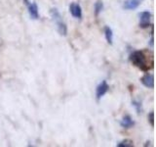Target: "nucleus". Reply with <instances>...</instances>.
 Returning a JSON list of instances; mask_svg holds the SVG:
<instances>
[{
    "instance_id": "1",
    "label": "nucleus",
    "mask_w": 156,
    "mask_h": 147,
    "mask_svg": "<svg viewBox=\"0 0 156 147\" xmlns=\"http://www.w3.org/2000/svg\"><path fill=\"white\" fill-rule=\"evenodd\" d=\"M50 14H51L53 22L55 23V24L57 26V29H58V33H60L61 36H66L67 34V27H66V23L63 22L61 13L58 11V9L53 8V9H51Z\"/></svg>"
},
{
    "instance_id": "2",
    "label": "nucleus",
    "mask_w": 156,
    "mask_h": 147,
    "mask_svg": "<svg viewBox=\"0 0 156 147\" xmlns=\"http://www.w3.org/2000/svg\"><path fill=\"white\" fill-rule=\"evenodd\" d=\"M130 61L133 63V65L140 69L141 71H148L149 67L146 62L144 54L141 51H134L130 55Z\"/></svg>"
},
{
    "instance_id": "3",
    "label": "nucleus",
    "mask_w": 156,
    "mask_h": 147,
    "mask_svg": "<svg viewBox=\"0 0 156 147\" xmlns=\"http://www.w3.org/2000/svg\"><path fill=\"white\" fill-rule=\"evenodd\" d=\"M24 3L27 4V9H28V14L33 20L39 19V12H38V6L35 2H29V0H23Z\"/></svg>"
},
{
    "instance_id": "4",
    "label": "nucleus",
    "mask_w": 156,
    "mask_h": 147,
    "mask_svg": "<svg viewBox=\"0 0 156 147\" xmlns=\"http://www.w3.org/2000/svg\"><path fill=\"white\" fill-rule=\"evenodd\" d=\"M139 17H140V27L143 28H146L149 27V21L151 19V13L149 11H144V12H140L139 14Z\"/></svg>"
},
{
    "instance_id": "5",
    "label": "nucleus",
    "mask_w": 156,
    "mask_h": 147,
    "mask_svg": "<svg viewBox=\"0 0 156 147\" xmlns=\"http://www.w3.org/2000/svg\"><path fill=\"white\" fill-rule=\"evenodd\" d=\"M108 89H109V86H108V85H107V82L105 81H102L97 87V90H96L97 99L100 100L101 98L104 96L107 91H108Z\"/></svg>"
},
{
    "instance_id": "6",
    "label": "nucleus",
    "mask_w": 156,
    "mask_h": 147,
    "mask_svg": "<svg viewBox=\"0 0 156 147\" xmlns=\"http://www.w3.org/2000/svg\"><path fill=\"white\" fill-rule=\"evenodd\" d=\"M69 12L73 17L76 19L82 18V9L81 6L78 3H71L69 5Z\"/></svg>"
},
{
    "instance_id": "7",
    "label": "nucleus",
    "mask_w": 156,
    "mask_h": 147,
    "mask_svg": "<svg viewBox=\"0 0 156 147\" xmlns=\"http://www.w3.org/2000/svg\"><path fill=\"white\" fill-rule=\"evenodd\" d=\"M141 83L148 88H153L154 87V77L152 74H145V75L140 78Z\"/></svg>"
},
{
    "instance_id": "8",
    "label": "nucleus",
    "mask_w": 156,
    "mask_h": 147,
    "mask_svg": "<svg viewBox=\"0 0 156 147\" xmlns=\"http://www.w3.org/2000/svg\"><path fill=\"white\" fill-rule=\"evenodd\" d=\"M143 0H125L123 3V8L125 10H135L138 8Z\"/></svg>"
},
{
    "instance_id": "9",
    "label": "nucleus",
    "mask_w": 156,
    "mask_h": 147,
    "mask_svg": "<svg viewBox=\"0 0 156 147\" xmlns=\"http://www.w3.org/2000/svg\"><path fill=\"white\" fill-rule=\"evenodd\" d=\"M134 125H135V122L129 115L123 117V119L120 122V126L122 127H124V129H130V127H132Z\"/></svg>"
},
{
    "instance_id": "10",
    "label": "nucleus",
    "mask_w": 156,
    "mask_h": 147,
    "mask_svg": "<svg viewBox=\"0 0 156 147\" xmlns=\"http://www.w3.org/2000/svg\"><path fill=\"white\" fill-rule=\"evenodd\" d=\"M105 36L106 41L109 44H112V42H113V32H112V29L109 27L105 28Z\"/></svg>"
},
{
    "instance_id": "11",
    "label": "nucleus",
    "mask_w": 156,
    "mask_h": 147,
    "mask_svg": "<svg viewBox=\"0 0 156 147\" xmlns=\"http://www.w3.org/2000/svg\"><path fill=\"white\" fill-rule=\"evenodd\" d=\"M102 9H104V4L101 1V0H98V1L95 3V14L96 16H98L101 11Z\"/></svg>"
},
{
    "instance_id": "12",
    "label": "nucleus",
    "mask_w": 156,
    "mask_h": 147,
    "mask_svg": "<svg viewBox=\"0 0 156 147\" xmlns=\"http://www.w3.org/2000/svg\"><path fill=\"white\" fill-rule=\"evenodd\" d=\"M117 146L118 147H132V146H134V144H133V141L126 139V140L119 142V143L117 144Z\"/></svg>"
},
{
    "instance_id": "13",
    "label": "nucleus",
    "mask_w": 156,
    "mask_h": 147,
    "mask_svg": "<svg viewBox=\"0 0 156 147\" xmlns=\"http://www.w3.org/2000/svg\"><path fill=\"white\" fill-rule=\"evenodd\" d=\"M132 104H133V106L136 108V113H138V114H140L141 111H143V108H141V103H140L139 101L134 100L133 102H132Z\"/></svg>"
},
{
    "instance_id": "14",
    "label": "nucleus",
    "mask_w": 156,
    "mask_h": 147,
    "mask_svg": "<svg viewBox=\"0 0 156 147\" xmlns=\"http://www.w3.org/2000/svg\"><path fill=\"white\" fill-rule=\"evenodd\" d=\"M148 120H149V123L151 126H154V113L153 112H150L149 115H148Z\"/></svg>"
}]
</instances>
